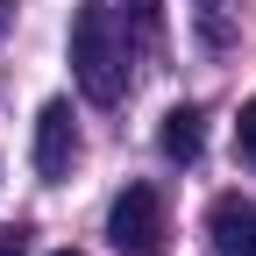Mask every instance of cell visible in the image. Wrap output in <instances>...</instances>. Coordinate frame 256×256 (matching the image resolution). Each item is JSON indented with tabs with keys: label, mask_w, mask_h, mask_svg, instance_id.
Returning a JSON list of instances; mask_svg holds the SVG:
<instances>
[{
	"label": "cell",
	"mask_w": 256,
	"mask_h": 256,
	"mask_svg": "<svg viewBox=\"0 0 256 256\" xmlns=\"http://www.w3.org/2000/svg\"><path fill=\"white\" fill-rule=\"evenodd\" d=\"M121 14H128V22H136V28H142V36H150V43H156V36H164V0H121Z\"/></svg>",
	"instance_id": "obj_6"
},
{
	"label": "cell",
	"mask_w": 256,
	"mask_h": 256,
	"mask_svg": "<svg viewBox=\"0 0 256 256\" xmlns=\"http://www.w3.org/2000/svg\"><path fill=\"white\" fill-rule=\"evenodd\" d=\"M206 242H214L220 256H256V200L220 192V200L206 206Z\"/></svg>",
	"instance_id": "obj_4"
},
{
	"label": "cell",
	"mask_w": 256,
	"mask_h": 256,
	"mask_svg": "<svg viewBox=\"0 0 256 256\" xmlns=\"http://www.w3.org/2000/svg\"><path fill=\"white\" fill-rule=\"evenodd\" d=\"M0 256H28V228H0Z\"/></svg>",
	"instance_id": "obj_8"
},
{
	"label": "cell",
	"mask_w": 256,
	"mask_h": 256,
	"mask_svg": "<svg viewBox=\"0 0 256 256\" xmlns=\"http://www.w3.org/2000/svg\"><path fill=\"white\" fill-rule=\"evenodd\" d=\"M235 150L256 164V100H249V107H242V121H235Z\"/></svg>",
	"instance_id": "obj_7"
},
{
	"label": "cell",
	"mask_w": 256,
	"mask_h": 256,
	"mask_svg": "<svg viewBox=\"0 0 256 256\" xmlns=\"http://www.w3.org/2000/svg\"><path fill=\"white\" fill-rule=\"evenodd\" d=\"M72 72H78V92L92 107H114L128 92V50H121V28L107 8H78L72 22Z\"/></svg>",
	"instance_id": "obj_1"
},
{
	"label": "cell",
	"mask_w": 256,
	"mask_h": 256,
	"mask_svg": "<svg viewBox=\"0 0 256 256\" xmlns=\"http://www.w3.org/2000/svg\"><path fill=\"white\" fill-rule=\"evenodd\" d=\"M156 142H164L171 164H192V156H200V142H206L200 107H171V114H164V128H156Z\"/></svg>",
	"instance_id": "obj_5"
},
{
	"label": "cell",
	"mask_w": 256,
	"mask_h": 256,
	"mask_svg": "<svg viewBox=\"0 0 256 256\" xmlns=\"http://www.w3.org/2000/svg\"><path fill=\"white\" fill-rule=\"evenodd\" d=\"M57 256H78V249H57Z\"/></svg>",
	"instance_id": "obj_10"
},
{
	"label": "cell",
	"mask_w": 256,
	"mask_h": 256,
	"mask_svg": "<svg viewBox=\"0 0 256 256\" xmlns=\"http://www.w3.org/2000/svg\"><path fill=\"white\" fill-rule=\"evenodd\" d=\"M107 235L121 256H164V235H171V214H164V192L156 185H128L114 214H107Z\"/></svg>",
	"instance_id": "obj_2"
},
{
	"label": "cell",
	"mask_w": 256,
	"mask_h": 256,
	"mask_svg": "<svg viewBox=\"0 0 256 256\" xmlns=\"http://www.w3.org/2000/svg\"><path fill=\"white\" fill-rule=\"evenodd\" d=\"M72 156H78V128H72V107L50 100L36 114V171L57 185V178H72Z\"/></svg>",
	"instance_id": "obj_3"
},
{
	"label": "cell",
	"mask_w": 256,
	"mask_h": 256,
	"mask_svg": "<svg viewBox=\"0 0 256 256\" xmlns=\"http://www.w3.org/2000/svg\"><path fill=\"white\" fill-rule=\"evenodd\" d=\"M0 28H8V0H0Z\"/></svg>",
	"instance_id": "obj_9"
}]
</instances>
